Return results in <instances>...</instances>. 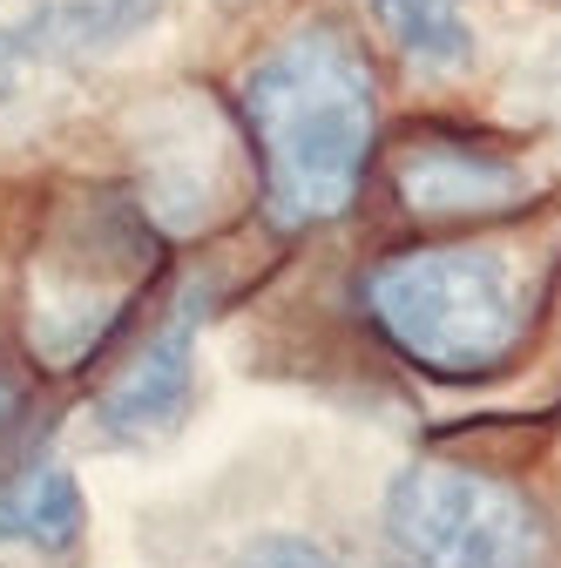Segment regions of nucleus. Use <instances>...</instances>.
<instances>
[{"label": "nucleus", "mask_w": 561, "mask_h": 568, "mask_svg": "<svg viewBox=\"0 0 561 568\" xmlns=\"http://www.w3.org/2000/svg\"><path fill=\"white\" fill-rule=\"evenodd\" d=\"M244 135L277 231H325L359 203L379 142V75L345 21H298L244 75Z\"/></svg>", "instance_id": "1"}, {"label": "nucleus", "mask_w": 561, "mask_h": 568, "mask_svg": "<svg viewBox=\"0 0 561 568\" xmlns=\"http://www.w3.org/2000/svg\"><path fill=\"white\" fill-rule=\"evenodd\" d=\"M359 312L412 373L480 386L528 359L541 277L501 237H427L359 271Z\"/></svg>", "instance_id": "2"}, {"label": "nucleus", "mask_w": 561, "mask_h": 568, "mask_svg": "<svg viewBox=\"0 0 561 568\" xmlns=\"http://www.w3.org/2000/svg\"><path fill=\"white\" fill-rule=\"evenodd\" d=\"M163 264V237L109 190H82L41 231L21 271V338L34 366L82 373L95 352L129 325L143 284Z\"/></svg>", "instance_id": "3"}, {"label": "nucleus", "mask_w": 561, "mask_h": 568, "mask_svg": "<svg viewBox=\"0 0 561 568\" xmlns=\"http://www.w3.org/2000/svg\"><path fill=\"white\" fill-rule=\"evenodd\" d=\"M386 535L406 568H548L541 508L467 460H412L386 494Z\"/></svg>", "instance_id": "4"}, {"label": "nucleus", "mask_w": 561, "mask_h": 568, "mask_svg": "<svg viewBox=\"0 0 561 568\" xmlns=\"http://www.w3.org/2000/svg\"><path fill=\"white\" fill-rule=\"evenodd\" d=\"M392 196L412 224H508L521 210H534L541 176L508 156L487 135H460V129H406L386 156Z\"/></svg>", "instance_id": "5"}, {"label": "nucleus", "mask_w": 561, "mask_h": 568, "mask_svg": "<svg viewBox=\"0 0 561 568\" xmlns=\"http://www.w3.org/2000/svg\"><path fill=\"white\" fill-rule=\"evenodd\" d=\"M196 325H203V292H183L156 332L115 366V379L95 393L89 419L109 447H156L196 406Z\"/></svg>", "instance_id": "6"}, {"label": "nucleus", "mask_w": 561, "mask_h": 568, "mask_svg": "<svg viewBox=\"0 0 561 568\" xmlns=\"http://www.w3.org/2000/svg\"><path fill=\"white\" fill-rule=\"evenodd\" d=\"M89 541L82 480L68 474L54 447H28L0 467V548H34L54 561H75Z\"/></svg>", "instance_id": "7"}, {"label": "nucleus", "mask_w": 561, "mask_h": 568, "mask_svg": "<svg viewBox=\"0 0 561 568\" xmlns=\"http://www.w3.org/2000/svg\"><path fill=\"white\" fill-rule=\"evenodd\" d=\"M163 21V0H54V8L28 14V48L41 68H75L95 54L129 48L143 28Z\"/></svg>", "instance_id": "8"}, {"label": "nucleus", "mask_w": 561, "mask_h": 568, "mask_svg": "<svg viewBox=\"0 0 561 568\" xmlns=\"http://www.w3.org/2000/svg\"><path fill=\"white\" fill-rule=\"evenodd\" d=\"M379 28L427 68H467L473 61V34L460 21L453 0H373Z\"/></svg>", "instance_id": "9"}, {"label": "nucleus", "mask_w": 561, "mask_h": 568, "mask_svg": "<svg viewBox=\"0 0 561 568\" xmlns=\"http://www.w3.org/2000/svg\"><path fill=\"white\" fill-rule=\"evenodd\" d=\"M231 568H345V561L312 535H257V541L237 548Z\"/></svg>", "instance_id": "10"}, {"label": "nucleus", "mask_w": 561, "mask_h": 568, "mask_svg": "<svg viewBox=\"0 0 561 568\" xmlns=\"http://www.w3.org/2000/svg\"><path fill=\"white\" fill-rule=\"evenodd\" d=\"M34 75H41V61H34V48H28V28L8 21V28H0V109H8Z\"/></svg>", "instance_id": "11"}]
</instances>
